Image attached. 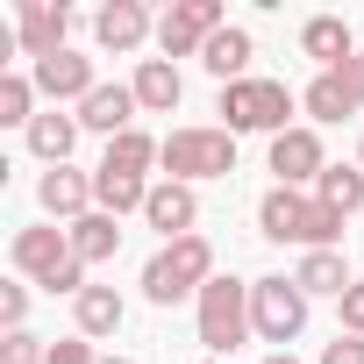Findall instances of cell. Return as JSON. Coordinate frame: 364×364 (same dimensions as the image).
Returning <instances> with one entry per match:
<instances>
[{
    "label": "cell",
    "mask_w": 364,
    "mask_h": 364,
    "mask_svg": "<svg viewBox=\"0 0 364 364\" xmlns=\"http://www.w3.org/2000/svg\"><path fill=\"white\" fill-rule=\"evenodd\" d=\"M143 222H150L164 243L193 236V222H200V193H193V186H178V178H157L150 200H143Z\"/></svg>",
    "instance_id": "cell-13"
},
{
    "label": "cell",
    "mask_w": 364,
    "mask_h": 364,
    "mask_svg": "<svg viewBox=\"0 0 364 364\" xmlns=\"http://www.w3.org/2000/svg\"><path fill=\"white\" fill-rule=\"evenodd\" d=\"M29 79H36V93H43L50 107H65V100L79 107V100H86V93L100 86V79H93V58H86V50H58V58H43V65H36Z\"/></svg>",
    "instance_id": "cell-14"
},
{
    "label": "cell",
    "mask_w": 364,
    "mask_h": 364,
    "mask_svg": "<svg viewBox=\"0 0 364 364\" xmlns=\"http://www.w3.org/2000/svg\"><path fill=\"white\" fill-rule=\"evenodd\" d=\"M336 314H343V336H364V279L336 300Z\"/></svg>",
    "instance_id": "cell-31"
},
{
    "label": "cell",
    "mask_w": 364,
    "mask_h": 364,
    "mask_svg": "<svg viewBox=\"0 0 364 364\" xmlns=\"http://www.w3.org/2000/svg\"><path fill=\"white\" fill-rule=\"evenodd\" d=\"M65 29H72L65 0H15V43H22L29 65L58 58V50H65Z\"/></svg>",
    "instance_id": "cell-9"
},
{
    "label": "cell",
    "mask_w": 364,
    "mask_h": 364,
    "mask_svg": "<svg viewBox=\"0 0 364 364\" xmlns=\"http://www.w3.org/2000/svg\"><path fill=\"white\" fill-rule=\"evenodd\" d=\"M215 29H229L222 0H171V8L157 15V50L164 58H200Z\"/></svg>",
    "instance_id": "cell-6"
},
{
    "label": "cell",
    "mask_w": 364,
    "mask_h": 364,
    "mask_svg": "<svg viewBox=\"0 0 364 364\" xmlns=\"http://www.w3.org/2000/svg\"><path fill=\"white\" fill-rule=\"evenodd\" d=\"M72 114H79V129H93V136H107V143H114V136H129V129H136V114H143V107H136V86H107V79H100Z\"/></svg>",
    "instance_id": "cell-15"
},
{
    "label": "cell",
    "mask_w": 364,
    "mask_h": 364,
    "mask_svg": "<svg viewBox=\"0 0 364 364\" xmlns=\"http://www.w3.org/2000/svg\"><path fill=\"white\" fill-rule=\"evenodd\" d=\"M114 250H122V222H114V215H100V208H93L86 222H72V257H79L86 272H93V264H107Z\"/></svg>",
    "instance_id": "cell-23"
},
{
    "label": "cell",
    "mask_w": 364,
    "mask_h": 364,
    "mask_svg": "<svg viewBox=\"0 0 364 364\" xmlns=\"http://www.w3.org/2000/svg\"><path fill=\"white\" fill-rule=\"evenodd\" d=\"M36 79H22V72H0V122H8V129H22L29 136V122H36Z\"/></svg>",
    "instance_id": "cell-27"
},
{
    "label": "cell",
    "mask_w": 364,
    "mask_h": 364,
    "mask_svg": "<svg viewBox=\"0 0 364 364\" xmlns=\"http://www.w3.org/2000/svg\"><path fill=\"white\" fill-rule=\"evenodd\" d=\"M293 286L307 293V300H343L357 279H350V264H343V250H300V264H293Z\"/></svg>",
    "instance_id": "cell-20"
},
{
    "label": "cell",
    "mask_w": 364,
    "mask_h": 364,
    "mask_svg": "<svg viewBox=\"0 0 364 364\" xmlns=\"http://www.w3.org/2000/svg\"><path fill=\"white\" fill-rule=\"evenodd\" d=\"M321 364H364V336H343L336 328V343H321Z\"/></svg>",
    "instance_id": "cell-32"
},
{
    "label": "cell",
    "mask_w": 364,
    "mask_h": 364,
    "mask_svg": "<svg viewBox=\"0 0 364 364\" xmlns=\"http://www.w3.org/2000/svg\"><path fill=\"white\" fill-rule=\"evenodd\" d=\"M272 171H279V186H293V193H314V178L328 171V157H321V129L293 122L286 136H272Z\"/></svg>",
    "instance_id": "cell-7"
},
{
    "label": "cell",
    "mask_w": 364,
    "mask_h": 364,
    "mask_svg": "<svg viewBox=\"0 0 364 364\" xmlns=\"http://www.w3.org/2000/svg\"><path fill=\"white\" fill-rule=\"evenodd\" d=\"M50 364H100V350H93L86 336H58V343H50Z\"/></svg>",
    "instance_id": "cell-30"
},
{
    "label": "cell",
    "mask_w": 364,
    "mask_h": 364,
    "mask_svg": "<svg viewBox=\"0 0 364 364\" xmlns=\"http://www.w3.org/2000/svg\"><path fill=\"white\" fill-rule=\"evenodd\" d=\"M129 86H136V107H143V114H171L178 100H186V79H178L171 58H143Z\"/></svg>",
    "instance_id": "cell-17"
},
{
    "label": "cell",
    "mask_w": 364,
    "mask_h": 364,
    "mask_svg": "<svg viewBox=\"0 0 364 364\" xmlns=\"http://www.w3.org/2000/svg\"><path fill=\"white\" fill-rule=\"evenodd\" d=\"M250 328H257V343L293 350V343H300V328H307V293H300L286 272L250 279Z\"/></svg>",
    "instance_id": "cell-5"
},
{
    "label": "cell",
    "mask_w": 364,
    "mask_h": 364,
    "mask_svg": "<svg viewBox=\"0 0 364 364\" xmlns=\"http://www.w3.org/2000/svg\"><path fill=\"white\" fill-rule=\"evenodd\" d=\"M336 79H343L350 107H364V58H343V65H336Z\"/></svg>",
    "instance_id": "cell-33"
},
{
    "label": "cell",
    "mask_w": 364,
    "mask_h": 364,
    "mask_svg": "<svg viewBox=\"0 0 364 364\" xmlns=\"http://www.w3.org/2000/svg\"><path fill=\"white\" fill-rule=\"evenodd\" d=\"M0 328H29V286H0Z\"/></svg>",
    "instance_id": "cell-29"
},
{
    "label": "cell",
    "mask_w": 364,
    "mask_h": 364,
    "mask_svg": "<svg viewBox=\"0 0 364 364\" xmlns=\"http://www.w3.org/2000/svg\"><path fill=\"white\" fill-rule=\"evenodd\" d=\"M264 364H300V357H293V350H272V357H264Z\"/></svg>",
    "instance_id": "cell-34"
},
{
    "label": "cell",
    "mask_w": 364,
    "mask_h": 364,
    "mask_svg": "<svg viewBox=\"0 0 364 364\" xmlns=\"http://www.w3.org/2000/svg\"><path fill=\"white\" fill-rule=\"evenodd\" d=\"M72 321H79L86 343H100V336H114V328L129 321V300H122L114 286H86V293L72 300Z\"/></svg>",
    "instance_id": "cell-21"
},
{
    "label": "cell",
    "mask_w": 364,
    "mask_h": 364,
    "mask_svg": "<svg viewBox=\"0 0 364 364\" xmlns=\"http://www.w3.org/2000/svg\"><path fill=\"white\" fill-rule=\"evenodd\" d=\"M193 321H200L208 357H229L243 336H257V328H250V286L229 279V272H215V279L200 286V300H193Z\"/></svg>",
    "instance_id": "cell-4"
},
{
    "label": "cell",
    "mask_w": 364,
    "mask_h": 364,
    "mask_svg": "<svg viewBox=\"0 0 364 364\" xmlns=\"http://www.w3.org/2000/svg\"><path fill=\"white\" fill-rule=\"evenodd\" d=\"M208 364H222V357H208Z\"/></svg>",
    "instance_id": "cell-37"
},
{
    "label": "cell",
    "mask_w": 364,
    "mask_h": 364,
    "mask_svg": "<svg viewBox=\"0 0 364 364\" xmlns=\"http://www.w3.org/2000/svg\"><path fill=\"white\" fill-rule=\"evenodd\" d=\"M164 178H178V186H200V178H229L236 171V136L215 122H193V129H171L164 136Z\"/></svg>",
    "instance_id": "cell-3"
},
{
    "label": "cell",
    "mask_w": 364,
    "mask_h": 364,
    "mask_svg": "<svg viewBox=\"0 0 364 364\" xmlns=\"http://www.w3.org/2000/svg\"><path fill=\"white\" fill-rule=\"evenodd\" d=\"M0 364H50V343L36 328H15V336H0Z\"/></svg>",
    "instance_id": "cell-28"
},
{
    "label": "cell",
    "mask_w": 364,
    "mask_h": 364,
    "mask_svg": "<svg viewBox=\"0 0 364 364\" xmlns=\"http://www.w3.org/2000/svg\"><path fill=\"white\" fill-rule=\"evenodd\" d=\"M164 157V143L150 136V129H129V136H114L107 143V157H100V171H136V178H150V164Z\"/></svg>",
    "instance_id": "cell-25"
},
{
    "label": "cell",
    "mask_w": 364,
    "mask_h": 364,
    "mask_svg": "<svg viewBox=\"0 0 364 364\" xmlns=\"http://www.w3.org/2000/svg\"><path fill=\"white\" fill-rule=\"evenodd\" d=\"M36 208H43L58 229L86 222V215H93V171H79V164H58V171H43V178H36Z\"/></svg>",
    "instance_id": "cell-11"
},
{
    "label": "cell",
    "mask_w": 364,
    "mask_h": 364,
    "mask_svg": "<svg viewBox=\"0 0 364 364\" xmlns=\"http://www.w3.org/2000/svg\"><path fill=\"white\" fill-rule=\"evenodd\" d=\"M100 364H136V357H100Z\"/></svg>",
    "instance_id": "cell-35"
},
{
    "label": "cell",
    "mask_w": 364,
    "mask_h": 364,
    "mask_svg": "<svg viewBox=\"0 0 364 364\" xmlns=\"http://www.w3.org/2000/svg\"><path fill=\"white\" fill-rule=\"evenodd\" d=\"M293 93L279 86V79H236V86H222V100H215V114H222V129L229 136H286L293 129Z\"/></svg>",
    "instance_id": "cell-2"
},
{
    "label": "cell",
    "mask_w": 364,
    "mask_h": 364,
    "mask_svg": "<svg viewBox=\"0 0 364 364\" xmlns=\"http://www.w3.org/2000/svg\"><path fill=\"white\" fill-rule=\"evenodd\" d=\"M300 107H307V129H314V122H343V114H357L336 72H321V79H307V93H300Z\"/></svg>",
    "instance_id": "cell-26"
},
{
    "label": "cell",
    "mask_w": 364,
    "mask_h": 364,
    "mask_svg": "<svg viewBox=\"0 0 364 364\" xmlns=\"http://www.w3.org/2000/svg\"><path fill=\"white\" fill-rule=\"evenodd\" d=\"M8 257H15V272L22 279H50V272H65L72 264V229H58V222H36V229H15V243H8Z\"/></svg>",
    "instance_id": "cell-10"
},
{
    "label": "cell",
    "mask_w": 364,
    "mask_h": 364,
    "mask_svg": "<svg viewBox=\"0 0 364 364\" xmlns=\"http://www.w3.org/2000/svg\"><path fill=\"white\" fill-rule=\"evenodd\" d=\"M314 200H321V208H336V215L350 222V215L364 208V164H328V171L314 178Z\"/></svg>",
    "instance_id": "cell-24"
},
{
    "label": "cell",
    "mask_w": 364,
    "mask_h": 364,
    "mask_svg": "<svg viewBox=\"0 0 364 364\" xmlns=\"http://www.w3.org/2000/svg\"><path fill=\"white\" fill-rule=\"evenodd\" d=\"M215 279V243L193 229V236H178L164 243L150 264H143V300L150 307H178V300H200V286Z\"/></svg>",
    "instance_id": "cell-1"
},
{
    "label": "cell",
    "mask_w": 364,
    "mask_h": 364,
    "mask_svg": "<svg viewBox=\"0 0 364 364\" xmlns=\"http://www.w3.org/2000/svg\"><path fill=\"white\" fill-rule=\"evenodd\" d=\"M257 236L264 243H314V193H293V186H272L257 200Z\"/></svg>",
    "instance_id": "cell-8"
},
{
    "label": "cell",
    "mask_w": 364,
    "mask_h": 364,
    "mask_svg": "<svg viewBox=\"0 0 364 364\" xmlns=\"http://www.w3.org/2000/svg\"><path fill=\"white\" fill-rule=\"evenodd\" d=\"M357 164H364V143H357Z\"/></svg>",
    "instance_id": "cell-36"
},
{
    "label": "cell",
    "mask_w": 364,
    "mask_h": 364,
    "mask_svg": "<svg viewBox=\"0 0 364 364\" xmlns=\"http://www.w3.org/2000/svg\"><path fill=\"white\" fill-rule=\"evenodd\" d=\"M29 157L43 164V171H58V164H72V150H79V114H65V107H50V114H36L29 122Z\"/></svg>",
    "instance_id": "cell-16"
},
{
    "label": "cell",
    "mask_w": 364,
    "mask_h": 364,
    "mask_svg": "<svg viewBox=\"0 0 364 364\" xmlns=\"http://www.w3.org/2000/svg\"><path fill=\"white\" fill-rule=\"evenodd\" d=\"M250 58H257V36H250V29H236V22H229V29H215V36H208V50H200V65H208L222 86L250 79Z\"/></svg>",
    "instance_id": "cell-19"
},
{
    "label": "cell",
    "mask_w": 364,
    "mask_h": 364,
    "mask_svg": "<svg viewBox=\"0 0 364 364\" xmlns=\"http://www.w3.org/2000/svg\"><path fill=\"white\" fill-rule=\"evenodd\" d=\"M150 36H157V15L143 8V0H107V8L93 15V43H100V50H114V58L143 50Z\"/></svg>",
    "instance_id": "cell-12"
},
{
    "label": "cell",
    "mask_w": 364,
    "mask_h": 364,
    "mask_svg": "<svg viewBox=\"0 0 364 364\" xmlns=\"http://www.w3.org/2000/svg\"><path fill=\"white\" fill-rule=\"evenodd\" d=\"M150 186H157V178H136V171H100L93 164V208L100 215H143V200H150Z\"/></svg>",
    "instance_id": "cell-22"
},
{
    "label": "cell",
    "mask_w": 364,
    "mask_h": 364,
    "mask_svg": "<svg viewBox=\"0 0 364 364\" xmlns=\"http://www.w3.org/2000/svg\"><path fill=\"white\" fill-rule=\"evenodd\" d=\"M300 50H307L321 72H336L343 58H357V36H350L343 15H307V22H300Z\"/></svg>",
    "instance_id": "cell-18"
}]
</instances>
